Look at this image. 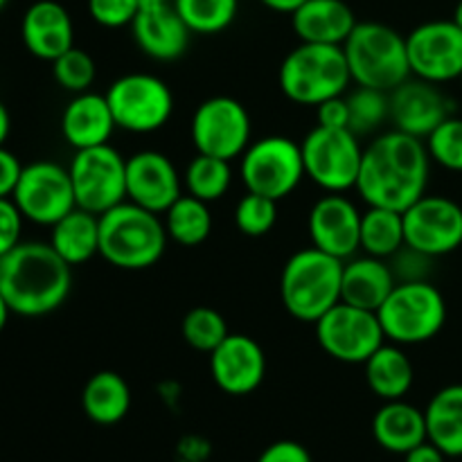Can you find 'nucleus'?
Masks as SVG:
<instances>
[{
  "instance_id": "obj_7",
  "label": "nucleus",
  "mask_w": 462,
  "mask_h": 462,
  "mask_svg": "<svg viewBox=\"0 0 462 462\" xmlns=\"http://www.w3.org/2000/svg\"><path fill=\"white\" fill-rule=\"evenodd\" d=\"M386 341L397 346H422L433 341L447 323V302L431 280L397 282L377 310Z\"/></svg>"
},
{
  "instance_id": "obj_18",
  "label": "nucleus",
  "mask_w": 462,
  "mask_h": 462,
  "mask_svg": "<svg viewBox=\"0 0 462 462\" xmlns=\"http://www.w3.org/2000/svg\"><path fill=\"white\" fill-rule=\"evenodd\" d=\"M180 194L183 176L167 153L144 149L126 158V201L165 215Z\"/></svg>"
},
{
  "instance_id": "obj_46",
  "label": "nucleus",
  "mask_w": 462,
  "mask_h": 462,
  "mask_svg": "<svg viewBox=\"0 0 462 462\" xmlns=\"http://www.w3.org/2000/svg\"><path fill=\"white\" fill-rule=\"evenodd\" d=\"M404 462H447V456L433 442L427 440L404 454Z\"/></svg>"
},
{
  "instance_id": "obj_9",
  "label": "nucleus",
  "mask_w": 462,
  "mask_h": 462,
  "mask_svg": "<svg viewBox=\"0 0 462 462\" xmlns=\"http://www.w3.org/2000/svg\"><path fill=\"white\" fill-rule=\"evenodd\" d=\"M305 176L320 189L343 194L356 188L364 161L359 135L350 129H329L316 125L300 143Z\"/></svg>"
},
{
  "instance_id": "obj_35",
  "label": "nucleus",
  "mask_w": 462,
  "mask_h": 462,
  "mask_svg": "<svg viewBox=\"0 0 462 462\" xmlns=\"http://www.w3.org/2000/svg\"><path fill=\"white\" fill-rule=\"evenodd\" d=\"M347 108H350V131L364 138L391 120V93L359 86L355 93L347 95Z\"/></svg>"
},
{
  "instance_id": "obj_25",
  "label": "nucleus",
  "mask_w": 462,
  "mask_h": 462,
  "mask_svg": "<svg viewBox=\"0 0 462 462\" xmlns=\"http://www.w3.org/2000/svg\"><path fill=\"white\" fill-rule=\"evenodd\" d=\"M346 0H307L291 14V25L300 43L343 45L356 25Z\"/></svg>"
},
{
  "instance_id": "obj_20",
  "label": "nucleus",
  "mask_w": 462,
  "mask_h": 462,
  "mask_svg": "<svg viewBox=\"0 0 462 462\" xmlns=\"http://www.w3.org/2000/svg\"><path fill=\"white\" fill-rule=\"evenodd\" d=\"M454 116V102L431 81L409 77L391 90V122L397 131L427 140L436 126Z\"/></svg>"
},
{
  "instance_id": "obj_32",
  "label": "nucleus",
  "mask_w": 462,
  "mask_h": 462,
  "mask_svg": "<svg viewBox=\"0 0 462 462\" xmlns=\"http://www.w3.org/2000/svg\"><path fill=\"white\" fill-rule=\"evenodd\" d=\"M208 206L210 203L201 201L192 194H180L162 215L171 242L188 248L206 242L212 233V212Z\"/></svg>"
},
{
  "instance_id": "obj_53",
  "label": "nucleus",
  "mask_w": 462,
  "mask_h": 462,
  "mask_svg": "<svg viewBox=\"0 0 462 462\" xmlns=\"http://www.w3.org/2000/svg\"><path fill=\"white\" fill-rule=\"evenodd\" d=\"M143 3H147V0H143Z\"/></svg>"
},
{
  "instance_id": "obj_12",
  "label": "nucleus",
  "mask_w": 462,
  "mask_h": 462,
  "mask_svg": "<svg viewBox=\"0 0 462 462\" xmlns=\"http://www.w3.org/2000/svg\"><path fill=\"white\" fill-rule=\"evenodd\" d=\"M68 171L81 210L104 215L126 201V158L111 144L75 152Z\"/></svg>"
},
{
  "instance_id": "obj_42",
  "label": "nucleus",
  "mask_w": 462,
  "mask_h": 462,
  "mask_svg": "<svg viewBox=\"0 0 462 462\" xmlns=\"http://www.w3.org/2000/svg\"><path fill=\"white\" fill-rule=\"evenodd\" d=\"M23 221L25 217L21 215L14 199H0V257L23 242Z\"/></svg>"
},
{
  "instance_id": "obj_23",
  "label": "nucleus",
  "mask_w": 462,
  "mask_h": 462,
  "mask_svg": "<svg viewBox=\"0 0 462 462\" xmlns=\"http://www.w3.org/2000/svg\"><path fill=\"white\" fill-rule=\"evenodd\" d=\"M116 129L106 95L86 90L75 95L61 113V135L75 152L108 144Z\"/></svg>"
},
{
  "instance_id": "obj_47",
  "label": "nucleus",
  "mask_w": 462,
  "mask_h": 462,
  "mask_svg": "<svg viewBox=\"0 0 462 462\" xmlns=\"http://www.w3.org/2000/svg\"><path fill=\"white\" fill-rule=\"evenodd\" d=\"M260 3L264 5L266 9H271V12L289 14V16H291V14L296 12L300 5H305L307 0H260Z\"/></svg>"
},
{
  "instance_id": "obj_31",
  "label": "nucleus",
  "mask_w": 462,
  "mask_h": 462,
  "mask_svg": "<svg viewBox=\"0 0 462 462\" xmlns=\"http://www.w3.org/2000/svg\"><path fill=\"white\" fill-rule=\"evenodd\" d=\"M361 253L382 260H391L406 246L404 215L391 208L368 206L361 212Z\"/></svg>"
},
{
  "instance_id": "obj_43",
  "label": "nucleus",
  "mask_w": 462,
  "mask_h": 462,
  "mask_svg": "<svg viewBox=\"0 0 462 462\" xmlns=\"http://www.w3.org/2000/svg\"><path fill=\"white\" fill-rule=\"evenodd\" d=\"M316 120H319L320 126H329V129H350L347 97L338 95V97L325 99L323 104L316 106Z\"/></svg>"
},
{
  "instance_id": "obj_30",
  "label": "nucleus",
  "mask_w": 462,
  "mask_h": 462,
  "mask_svg": "<svg viewBox=\"0 0 462 462\" xmlns=\"http://www.w3.org/2000/svg\"><path fill=\"white\" fill-rule=\"evenodd\" d=\"M427 438L447 458L462 456V383L440 388L424 409Z\"/></svg>"
},
{
  "instance_id": "obj_49",
  "label": "nucleus",
  "mask_w": 462,
  "mask_h": 462,
  "mask_svg": "<svg viewBox=\"0 0 462 462\" xmlns=\"http://www.w3.org/2000/svg\"><path fill=\"white\" fill-rule=\"evenodd\" d=\"M9 314H12V310H9L7 300H5L3 291H0V334H3V332H5V328H7Z\"/></svg>"
},
{
  "instance_id": "obj_41",
  "label": "nucleus",
  "mask_w": 462,
  "mask_h": 462,
  "mask_svg": "<svg viewBox=\"0 0 462 462\" xmlns=\"http://www.w3.org/2000/svg\"><path fill=\"white\" fill-rule=\"evenodd\" d=\"M436 257H429L415 248L404 246L388 260L397 282H422L431 280V266Z\"/></svg>"
},
{
  "instance_id": "obj_33",
  "label": "nucleus",
  "mask_w": 462,
  "mask_h": 462,
  "mask_svg": "<svg viewBox=\"0 0 462 462\" xmlns=\"http://www.w3.org/2000/svg\"><path fill=\"white\" fill-rule=\"evenodd\" d=\"M183 185L188 189V194L201 199V201H219V199H224L228 194L230 185H233V167H230V161L197 153L188 162V167H185Z\"/></svg>"
},
{
  "instance_id": "obj_26",
  "label": "nucleus",
  "mask_w": 462,
  "mask_h": 462,
  "mask_svg": "<svg viewBox=\"0 0 462 462\" xmlns=\"http://www.w3.org/2000/svg\"><path fill=\"white\" fill-rule=\"evenodd\" d=\"M373 438L391 454H409L429 440L424 411L404 400L383 402L373 418Z\"/></svg>"
},
{
  "instance_id": "obj_13",
  "label": "nucleus",
  "mask_w": 462,
  "mask_h": 462,
  "mask_svg": "<svg viewBox=\"0 0 462 462\" xmlns=\"http://www.w3.org/2000/svg\"><path fill=\"white\" fill-rule=\"evenodd\" d=\"M316 341L328 356L341 364L364 365L386 343L377 311L338 302L314 323Z\"/></svg>"
},
{
  "instance_id": "obj_16",
  "label": "nucleus",
  "mask_w": 462,
  "mask_h": 462,
  "mask_svg": "<svg viewBox=\"0 0 462 462\" xmlns=\"http://www.w3.org/2000/svg\"><path fill=\"white\" fill-rule=\"evenodd\" d=\"M411 75L447 84L462 75V30L454 21H427L406 36Z\"/></svg>"
},
{
  "instance_id": "obj_34",
  "label": "nucleus",
  "mask_w": 462,
  "mask_h": 462,
  "mask_svg": "<svg viewBox=\"0 0 462 462\" xmlns=\"http://www.w3.org/2000/svg\"><path fill=\"white\" fill-rule=\"evenodd\" d=\"M192 34L210 36L228 30L237 18L239 0H171Z\"/></svg>"
},
{
  "instance_id": "obj_1",
  "label": "nucleus",
  "mask_w": 462,
  "mask_h": 462,
  "mask_svg": "<svg viewBox=\"0 0 462 462\" xmlns=\"http://www.w3.org/2000/svg\"><path fill=\"white\" fill-rule=\"evenodd\" d=\"M431 156L422 138L388 131L364 147L356 192L368 206L404 212L427 194Z\"/></svg>"
},
{
  "instance_id": "obj_22",
  "label": "nucleus",
  "mask_w": 462,
  "mask_h": 462,
  "mask_svg": "<svg viewBox=\"0 0 462 462\" xmlns=\"http://www.w3.org/2000/svg\"><path fill=\"white\" fill-rule=\"evenodd\" d=\"M21 36L27 52L52 63L75 45V23L57 0H36L23 14Z\"/></svg>"
},
{
  "instance_id": "obj_50",
  "label": "nucleus",
  "mask_w": 462,
  "mask_h": 462,
  "mask_svg": "<svg viewBox=\"0 0 462 462\" xmlns=\"http://www.w3.org/2000/svg\"><path fill=\"white\" fill-rule=\"evenodd\" d=\"M451 21H454L456 25H458L460 30H462V0H458V5H456V9H454V18H451Z\"/></svg>"
},
{
  "instance_id": "obj_38",
  "label": "nucleus",
  "mask_w": 462,
  "mask_h": 462,
  "mask_svg": "<svg viewBox=\"0 0 462 462\" xmlns=\"http://www.w3.org/2000/svg\"><path fill=\"white\" fill-rule=\"evenodd\" d=\"M52 75L63 90L79 95L90 90L95 75H97V68H95V59L86 50L72 45L68 52L54 59Z\"/></svg>"
},
{
  "instance_id": "obj_51",
  "label": "nucleus",
  "mask_w": 462,
  "mask_h": 462,
  "mask_svg": "<svg viewBox=\"0 0 462 462\" xmlns=\"http://www.w3.org/2000/svg\"><path fill=\"white\" fill-rule=\"evenodd\" d=\"M9 3V0H0V12H3V7H5V5H7Z\"/></svg>"
},
{
  "instance_id": "obj_39",
  "label": "nucleus",
  "mask_w": 462,
  "mask_h": 462,
  "mask_svg": "<svg viewBox=\"0 0 462 462\" xmlns=\"http://www.w3.org/2000/svg\"><path fill=\"white\" fill-rule=\"evenodd\" d=\"M431 162L462 174V117L451 116L424 140Z\"/></svg>"
},
{
  "instance_id": "obj_14",
  "label": "nucleus",
  "mask_w": 462,
  "mask_h": 462,
  "mask_svg": "<svg viewBox=\"0 0 462 462\" xmlns=\"http://www.w3.org/2000/svg\"><path fill=\"white\" fill-rule=\"evenodd\" d=\"M12 199L21 215L39 226H54L77 208L70 171L52 161L23 165Z\"/></svg>"
},
{
  "instance_id": "obj_45",
  "label": "nucleus",
  "mask_w": 462,
  "mask_h": 462,
  "mask_svg": "<svg viewBox=\"0 0 462 462\" xmlns=\"http://www.w3.org/2000/svg\"><path fill=\"white\" fill-rule=\"evenodd\" d=\"M21 161L3 144L0 147V199H12L18 179H21Z\"/></svg>"
},
{
  "instance_id": "obj_27",
  "label": "nucleus",
  "mask_w": 462,
  "mask_h": 462,
  "mask_svg": "<svg viewBox=\"0 0 462 462\" xmlns=\"http://www.w3.org/2000/svg\"><path fill=\"white\" fill-rule=\"evenodd\" d=\"M364 370L368 388L383 402L404 400L413 388V361L397 343H383L379 350H374L364 364Z\"/></svg>"
},
{
  "instance_id": "obj_10",
  "label": "nucleus",
  "mask_w": 462,
  "mask_h": 462,
  "mask_svg": "<svg viewBox=\"0 0 462 462\" xmlns=\"http://www.w3.org/2000/svg\"><path fill=\"white\" fill-rule=\"evenodd\" d=\"M106 102L117 129L129 134H153L170 122L174 93L165 79L149 72H129L108 86Z\"/></svg>"
},
{
  "instance_id": "obj_48",
  "label": "nucleus",
  "mask_w": 462,
  "mask_h": 462,
  "mask_svg": "<svg viewBox=\"0 0 462 462\" xmlns=\"http://www.w3.org/2000/svg\"><path fill=\"white\" fill-rule=\"evenodd\" d=\"M9 131H12V117H9L7 106L0 102V147H3L5 140H7Z\"/></svg>"
},
{
  "instance_id": "obj_21",
  "label": "nucleus",
  "mask_w": 462,
  "mask_h": 462,
  "mask_svg": "<svg viewBox=\"0 0 462 462\" xmlns=\"http://www.w3.org/2000/svg\"><path fill=\"white\" fill-rule=\"evenodd\" d=\"M135 45L156 61H174L188 50V25L176 12L171 0H147L140 5L138 16L131 23Z\"/></svg>"
},
{
  "instance_id": "obj_11",
  "label": "nucleus",
  "mask_w": 462,
  "mask_h": 462,
  "mask_svg": "<svg viewBox=\"0 0 462 462\" xmlns=\"http://www.w3.org/2000/svg\"><path fill=\"white\" fill-rule=\"evenodd\" d=\"M189 138L197 153L233 162L253 143V120L248 108L228 95L201 102L189 122Z\"/></svg>"
},
{
  "instance_id": "obj_15",
  "label": "nucleus",
  "mask_w": 462,
  "mask_h": 462,
  "mask_svg": "<svg viewBox=\"0 0 462 462\" xmlns=\"http://www.w3.org/2000/svg\"><path fill=\"white\" fill-rule=\"evenodd\" d=\"M402 215L406 246L436 260L462 246V206L454 199L424 194Z\"/></svg>"
},
{
  "instance_id": "obj_3",
  "label": "nucleus",
  "mask_w": 462,
  "mask_h": 462,
  "mask_svg": "<svg viewBox=\"0 0 462 462\" xmlns=\"http://www.w3.org/2000/svg\"><path fill=\"white\" fill-rule=\"evenodd\" d=\"M167 235L162 215L122 201L99 215V255L122 271H144L162 260L167 251Z\"/></svg>"
},
{
  "instance_id": "obj_2",
  "label": "nucleus",
  "mask_w": 462,
  "mask_h": 462,
  "mask_svg": "<svg viewBox=\"0 0 462 462\" xmlns=\"http://www.w3.org/2000/svg\"><path fill=\"white\" fill-rule=\"evenodd\" d=\"M72 266L43 242H21L0 257V291L12 314L45 316L68 300Z\"/></svg>"
},
{
  "instance_id": "obj_17",
  "label": "nucleus",
  "mask_w": 462,
  "mask_h": 462,
  "mask_svg": "<svg viewBox=\"0 0 462 462\" xmlns=\"http://www.w3.org/2000/svg\"><path fill=\"white\" fill-rule=\"evenodd\" d=\"M311 246L337 260H350L361 251V212L343 194H323L311 206L310 219Z\"/></svg>"
},
{
  "instance_id": "obj_6",
  "label": "nucleus",
  "mask_w": 462,
  "mask_h": 462,
  "mask_svg": "<svg viewBox=\"0 0 462 462\" xmlns=\"http://www.w3.org/2000/svg\"><path fill=\"white\" fill-rule=\"evenodd\" d=\"M343 45L300 43L282 59L278 72L280 90L293 104L319 106L325 99L338 97L350 86Z\"/></svg>"
},
{
  "instance_id": "obj_24",
  "label": "nucleus",
  "mask_w": 462,
  "mask_h": 462,
  "mask_svg": "<svg viewBox=\"0 0 462 462\" xmlns=\"http://www.w3.org/2000/svg\"><path fill=\"white\" fill-rule=\"evenodd\" d=\"M397 280L388 260L373 255H355L343 262L341 300L361 310L377 311L386 302Z\"/></svg>"
},
{
  "instance_id": "obj_8",
  "label": "nucleus",
  "mask_w": 462,
  "mask_h": 462,
  "mask_svg": "<svg viewBox=\"0 0 462 462\" xmlns=\"http://www.w3.org/2000/svg\"><path fill=\"white\" fill-rule=\"evenodd\" d=\"M239 176L246 192L282 201L307 179L300 143L287 135L253 140L239 158Z\"/></svg>"
},
{
  "instance_id": "obj_5",
  "label": "nucleus",
  "mask_w": 462,
  "mask_h": 462,
  "mask_svg": "<svg viewBox=\"0 0 462 462\" xmlns=\"http://www.w3.org/2000/svg\"><path fill=\"white\" fill-rule=\"evenodd\" d=\"M347 68L355 84L391 93L411 75L406 36L377 21L356 23L343 43Z\"/></svg>"
},
{
  "instance_id": "obj_37",
  "label": "nucleus",
  "mask_w": 462,
  "mask_h": 462,
  "mask_svg": "<svg viewBox=\"0 0 462 462\" xmlns=\"http://www.w3.org/2000/svg\"><path fill=\"white\" fill-rule=\"evenodd\" d=\"M278 201L262 194L246 192L235 208V226L246 237H264L275 228Z\"/></svg>"
},
{
  "instance_id": "obj_19",
  "label": "nucleus",
  "mask_w": 462,
  "mask_h": 462,
  "mask_svg": "<svg viewBox=\"0 0 462 462\" xmlns=\"http://www.w3.org/2000/svg\"><path fill=\"white\" fill-rule=\"evenodd\" d=\"M210 374L226 395H251L266 377L264 347L248 334H228L226 341L210 352Z\"/></svg>"
},
{
  "instance_id": "obj_40",
  "label": "nucleus",
  "mask_w": 462,
  "mask_h": 462,
  "mask_svg": "<svg viewBox=\"0 0 462 462\" xmlns=\"http://www.w3.org/2000/svg\"><path fill=\"white\" fill-rule=\"evenodd\" d=\"M143 0H88V14L97 25L106 30H120L131 27L134 18L138 16Z\"/></svg>"
},
{
  "instance_id": "obj_44",
  "label": "nucleus",
  "mask_w": 462,
  "mask_h": 462,
  "mask_svg": "<svg viewBox=\"0 0 462 462\" xmlns=\"http://www.w3.org/2000/svg\"><path fill=\"white\" fill-rule=\"evenodd\" d=\"M257 462H311V456L300 442L278 440L262 451Z\"/></svg>"
},
{
  "instance_id": "obj_36",
  "label": "nucleus",
  "mask_w": 462,
  "mask_h": 462,
  "mask_svg": "<svg viewBox=\"0 0 462 462\" xmlns=\"http://www.w3.org/2000/svg\"><path fill=\"white\" fill-rule=\"evenodd\" d=\"M180 334L192 350L210 355L226 341L230 332L226 319L219 311L212 310V307H194L183 316Z\"/></svg>"
},
{
  "instance_id": "obj_29",
  "label": "nucleus",
  "mask_w": 462,
  "mask_h": 462,
  "mask_svg": "<svg viewBox=\"0 0 462 462\" xmlns=\"http://www.w3.org/2000/svg\"><path fill=\"white\" fill-rule=\"evenodd\" d=\"M50 228V246L70 266L99 255V215L75 208Z\"/></svg>"
},
{
  "instance_id": "obj_4",
  "label": "nucleus",
  "mask_w": 462,
  "mask_h": 462,
  "mask_svg": "<svg viewBox=\"0 0 462 462\" xmlns=\"http://www.w3.org/2000/svg\"><path fill=\"white\" fill-rule=\"evenodd\" d=\"M343 260L319 248H300L293 253L280 273V300L289 316L311 323L341 302Z\"/></svg>"
},
{
  "instance_id": "obj_52",
  "label": "nucleus",
  "mask_w": 462,
  "mask_h": 462,
  "mask_svg": "<svg viewBox=\"0 0 462 462\" xmlns=\"http://www.w3.org/2000/svg\"><path fill=\"white\" fill-rule=\"evenodd\" d=\"M460 84H462V75H460Z\"/></svg>"
},
{
  "instance_id": "obj_28",
  "label": "nucleus",
  "mask_w": 462,
  "mask_h": 462,
  "mask_svg": "<svg viewBox=\"0 0 462 462\" xmlns=\"http://www.w3.org/2000/svg\"><path fill=\"white\" fill-rule=\"evenodd\" d=\"M81 409L86 418L99 427H113L122 422L131 411L129 383L113 370H99L81 391Z\"/></svg>"
}]
</instances>
